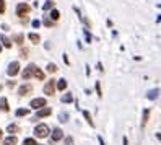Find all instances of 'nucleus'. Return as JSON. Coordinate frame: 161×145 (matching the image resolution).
Here are the masks:
<instances>
[{
  "instance_id": "c85d7f7f",
  "label": "nucleus",
  "mask_w": 161,
  "mask_h": 145,
  "mask_svg": "<svg viewBox=\"0 0 161 145\" xmlns=\"http://www.w3.org/2000/svg\"><path fill=\"white\" fill-rule=\"evenodd\" d=\"M83 31H85V37H86V41L91 42V34H90V31H88V29H83Z\"/></svg>"
},
{
  "instance_id": "f8f14e48",
  "label": "nucleus",
  "mask_w": 161,
  "mask_h": 145,
  "mask_svg": "<svg viewBox=\"0 0 161 145\" xmlns=\"http://www.w3.org/2000/svg\"><path fill=\"white\" fill-rule=\"evenodd\" d=\"M29 41L31 42H34V44H37V42L41 41V36H39V34H36V33H29Z\"/></svg>"
},
{
  "instance_id": "4468645a",
  "label": "nucleus",
  "mask_w": 161,
  "mask_h": 145,
  "mask_svg": "<svg viewBox=\"0 0 161 145\" xmlns=\"http://www.w3.org/2000/svg\"><path fill=\"white\" fill-rule=\"evenodd\" d=\"M148 116H150V109H145L143 111V119H142V127L146 126V122H148Z\"/></svg>"
},
{
  "instance_id": "a878e982",
  "label": "nucleus",
  "mask_w": 161,
  "mask_h": 145,
  "mask_svg": "<svg viewBox=\"0 0 161 145\" xmlns=\"http://www.w3.org/2000/svg\"><path fill=\"white\" fill-rule=\"evenodd\" d=\"M23 145H37V144H36V140H34V139H25Z\"/></svg>"
},
{
  "instance_id": "0eeeda50",
  "label": "nucleus",
  "mask_w": 161,
  "mask_h": 145,
  "mask_svg": "<svg viewBox=\"0 0 161 145\" xmlns=\"http://www.w3.org/2000/svg\"><path fill=\"white\" fill-rule=\"evenodd\" d=\"M31 91H33V87H31L29 83H26V85L20 87V90H18V95H20V96H26V95H29Z\"/></svg>"
},
{
  "instance_id": "cd10ccee",
  "label": "nucleus",
  "mask_w": 161,
  "mask_h": 145,
  "mask_svg": "<svg viewBox=\"0 0 161 145\" xmlns=\"http://www.w3.org/2000/svg\"><path fill=\"white\" fill-rule=\"evenodd\" d=\"M44 25L47 26V28H50V26H52V20H50V18H44Z\"/></svg>"
},
{
  "instance_id": "2f4dec72",
  "label": "nucleus",
  "mask_w": 161,
  "mask_h": 145,
  "mask_svg": "<svg viewBox=\"0 0 161 145\" xmlns=\"http://www.w3.org/2000/svg\"><path fill=\"white\" fill-rule=\"evenodd\" d=\"M39 26H41V21H39V20H34V21H33V28H39Z\"/></svg>"
},
{
  "instance_id": "39448f33",
  "label": "nucleus",
  "mask_w": 161,
  "mask_h": 145,
  "mask_svg": "<svg viewBox=\"0 0 161 145\" xmlns=\"http://www.w3.org/2000/svg\"><path fill=\"white\" fill-rule=\"evenodd\" d=\"M54 91H55V80H50V82L46 83L44 95H54Z\"/></svg>"
},
{
  "instance_id": "1a4fd4ad",
  "label": "nucleus",
  "mask_w": 161,
  "mask_h": 145,
  "mask_svg": "<svg viewBox=\"0 0 161 145\" xmlns=\"http://www.w3.org/2000/svg\"><path fill=\"white\" fill-rule=\"evenodd\" d=\"M62 137H64V132L60 129H54V132H52V140L54 142H59Z\"/></svg>"
},
{
  "instance_id": "b1692460",
  "label": "nucleus",
  "mask_w": 161,
  "mask_h": 145,
  "mask_svg": "<svg viewBox=\"0 0 161 145\" xmlns=\"http://www.w3.org/2000/svg\"><path fill=\"white\" fill-rule=\"evenodd\" d=\"M13 39H15V42H18V44H23V41H25L23 34H17V36L13 37Z\"/></svg>"
},
{
  "instance_id": "e433bc0d",
  "label": "nucleus",
  "mask_w": 161,
  "mask_h": 145,
  "mask_svg": "<svg viewBox=\"0 0 161 145\" xmlns=\"http://www.w3.org/2000/svg\"><path fill=\"white\" fill-rule=\"evenodd\" d=\"M0 51H2V46H0Z\"/></svg>"
},
{
  "instance_id": "393cba45",
  "label": "nucleus",
  "mask_w": 161,
  "mask_h": 145,
  "mask_svg": "<svg viewBox=\"0 0 161 145\" xmlns=\"http://www.w3.org/2000/svg\"><path fill=\"white\" fill-rule=\"evenodd\" d=\"M67 119H68V114H67V112H60V116H59V121H60V122H65Z\"/></svg>"
},
{
  "instance_id": "4be33fe9",
  "label": "nucleus",
  "mask_w": 161,
  "mask_h": 145,
  "mask_svg": "<svg viewBox=\"0 0 161 145\" xmlns=\"http://www.w3.org/2000/svg\"><path fill=\"white\" fill-rule=\"evenodd\" d=\"M50 18H52L54 21L59 20V18H60V13H59L57 10H52V12H50Z\"/></svg>"
},
{
  "instance_id": "f03ea898",
  "label": "nucleus",
  "mask_w": 161,
  "mask_h": 145,
  "mask_svg": "<svg viewBox=\"0 0 161 145\" xmlns=\"http://www.w3.org/2000/svg\"><path fill=\"white\" fill-rule=\"evenodd\" d=\"M29 13V5L28 3H18L17 5V17L23 18L25 15Z\"/></svg>"
},
{
  "instance_id": "aec40b11",
  "label": "nucleus",
  "mask_w": 161,
  "mask_h": 145,
  "mask_svg": "<svg viewBox=\"0 0 161 145\" xmlns=\"http://www.w3.org/2000/svg\"><path fill=\"white\" fill-rule=\"evenodd\" d=\"M57 70H59V69H57L55 64H47V72H49V74H55Z\"/></svg>"
},
{
  "instance_id": "7ed1b4c3",
  "label": "nucleus",
  "mask_w": 161,
  "mask_h": 145,
  "mask_svg": "<svg viewBox=\"0 0 161 145\" xmlns=\"http://www.w3.org/2000/svg\"><path fill=\"white\" fill-rule=\"evenodd\" d=\"M34 70H36V65H34V64H29V65L25 69V72H23V78L29 80L34 75Z\"/></svg>"
},
{
  "instance_id": "f3484780",
  "label": "nucleus",
  "mask_w": 161,
  "mask_h": 145,
  "mask_svg": "<svg viewBox=\"0 0 161 145\" xmlns=\"http://www.w3.org/2000/svg\"><path fill=\"white\" fill-rule=\"evenodd\" d=\"M83 116H85V119L88 121V124L91 126V127H95V122H93V119H91V116H90V112L88 111H83Z\"/></svg>"
},
{
  "instance_id": "9b49d317",
  "label": "nucleus",
  "mask_w": 161,
  "mask_h": 145,
  "mask_svg": "<svg viewBox=\"0 0 161 145\" xmlns=\"http://www.w3.org/2000/svg\"><path fill=\"white\" fill-rule=\"evenodd\" d=\"M0 109H2V111H8V101H7V98H0Z\"/></svg>"
},
{
  "instance_id": "9d476101",
  "label": "nucleus",
  "mask_w": 161,
  "mask_h": 145,
  "mask_svg": "<svg viewBox=\"0 0 161 145\" xmlns=\"http://www.w3.org/2000/svg\"><path fill=\"white\" fill-rule=\"evenodd\" d=\"M17 142H18V139L15 135H10V137H7L3 140V145H17Z\"/></svg>"
},
{
  "instance_id": "c9c22d12",
  "label": "nucleus",
  "mask_w": 161,
  "mask_h": 145,
  "mask_svg": "<svg viewBox=\"0 0 161 145\" xmlns=\"http://www.w3.org/2000/svg\"><path fill=\"white\" fill-rule=\"evenodd\" d=\"M0 140H2V130H0Z\"/></svg>"
},
{
  "instance_id": "bb28decb",
  "label": "nucleus",
  "mask_w": 161,
  "mask_h": 145,
  "mask_svg": "<svg viewBox=\"0 0 161 145\" xmlns=\"http://www.w3.org/2000/svg\"><path fill=\"white\" fill-rule=\"evenodd\" d=\"M96 91H98V96L101 98V96H103V91H101V85H99V82L96 83Z\"/></svg>"
},
{
  "instance_id": "a211bd4d",
  "label": "nucleus",
  "mask_w": 161,
  "mask_h": 145,
  "mask_svg": "<svg viewBox=\"0 0 161 145\" xmlns=\"http://www.w3.org/2000/svg\"><path fill=\"white\" fill-rule=\"evenodd\" d=\"M158 93H160V90H158V88H156V90H151V91L148 93V100H156V98H158Z\"/></svg>"
},
{
  "instance_id": "ddd939ff",
  "label": "nucleus",
  "mask_w": 161,
  "mask_h": 145,
  "mask_svg": "<svg viewBox=\"0 0 161 145\" xmlns=\"http://www.w3.org/2000/svg\"><path fill=\"white\" fill-rule=\"evenodd\" d=\"M57 88H59L60 91L65 90V88H67V80H65V78H60V80H59V82H57Z\"/></svg>"
},
{
  "instance_id": "f257e3e1",
  "label": "nucleus",
  "mask_w": 161,
  "mask_h": 145,
  "mask_svg": "<svg viewBox=\"0 0 161 145\" xmlns=\"http://www.w3.org/2000/svg\"><path fill=\"white\" fill-rule=\"evenodd\" d=\"M34 134H36L37 137L44 139V137H47V134H49V127H47L46 124H39L36 129H34Z\"/></svg>"
},
{
  "instance_id": "f704fd0d",
  "label": "nucleus",
  "mask_w": 161,
  "mask_h": 145,
  "mask_svg": "<svg viewBox=\"0 0 161 145\" xmlns=\"http://www.w3.org/2000/svg\"><path fill=\"white\" fill-rule=\"evenodd\" d=\"M99 144H101V145H104V140L101 139V137H99Z\"/></svg>"
},
{
  "instance_id": "dca6fc26",
  "label": "nucleus",
  "mask_w": 161,
  "mask_h": 145,
  "mask_svg": "<svg viewBox=\"0 0 161 145\" xmlns=\"http://www.w3.org/2000/svg\"><path fill=\"white\" fill-rule=\"evenodd\" d=\"M0 39H2V42H3L5 47H12V41H10L8 37L5 36V34H2V36H0Z\"/></svg>"
},
{
  "instance_id": "c756f323",
  "label": "nucleus",
  "mask_w": 161,
  "mask_h": 145,
  "mask_svg": "<svg viewBox=\"0 0 161 145\" xmlns=\"http://www.w3.org/2000/svg\"><path fill=\"white\" fill-rule=\"evenodd\" d=\"M0 13H5V0H0Z\"/></svg>"
},
{
  "instance_id": "6ab92c4d",
  "label": "nucleus",
  "mask_w": 161,
  "mask_h": 145,
  "mask_svg": "<svg viewBox=\"0 0 161 145\" xmlns=\"http://www.w3.org/2000/svg\"><path fill=\"white\" fill-rule=\"evenodd\" d=\"M28 114H29V109H23V108L17 109V116H18V117H21V116H28Z\"/></svg>"
},
{
  "instance_id": "2eb2a0df",
  "label": "nucleus",
  "mask_w": 161,
  "mask_h": 145,
  "mask_svg": "<svg viewBox=\"0 0 161 145\" xmlns=\"http://www.w3.org/2000/svg\"><path fill=\"white\" fill-rule=\"evenodd\" d=\"M34 77H36L37 80H44L46 75H44V72H42L41 69H37V67H36V70H34Z\"/></svg>"
},
{
  "instance_id": "423d86ee",
  "label": "nucleus",
  "mask_w": 161,
  "mask_h": 145,
  "mask_svg": "<svg viewBox=\"0 0 161 145\" xmlns=\"http://www.w3.org/2000/svg\"><path fill=\"white\" fill-rule=\"evenodd\" d=\"M46 98H36V100H33L31 101V108H34V109H37V108H44L46 106Z\"/></svg>"
},
{
  "instance_id": "20e7f679",
  "label": "nucleus",
  "mask_w": 161,
  "mask_h": 145,
  "mask_svg": "<svg viewBox=\"0 0 161 145\" xmlns=\"http://www.w3.org/2000/svg\"><path fill=\"white\" fill-rule=\"evenodd\" d=\"M20 72V62H12L8 65V70H7V74L10 75V77H15V75Z\"/></svg>"
},
{
  "instance_id": "5701e85b",
  "label": "nucleus",
  "mask_w": 161,
  "mask_h": 145,
  "mask_svg": "<svg viewBox=\"0 0 161 145\" xmlns=\"http://www.w3.org/2000/svg\"><path fill=\"white\" fill-rule=\"evenodd\" d=\"M7 130H8L10 134H15V132H18V127L15 124H10L8 127H7Z\"/></svg>"
},
{
  "instance_id": "473e14b6",
  "label": "nucleus",
  "mask_w": 161,
  "mask_h": 145,
  "mask_svg": "<svg viewBox=\"0 0 161 145\" xmlns=\"http://www.w3.org/2000/svg\"><path fill=\"white\" fill-rule=\"evenodd\" d=\"M64 62H65V64H70V62H68V57H67L65 54H64Z\"/></svg>"
},
{
  "instance_id": "7c9ffc66",
  "label": "nucleus",
  "mask_w": 161,
  "mask_h": 145,
  "mask_svg": "<svg viewBox=\"0 0 161 145\" xmlns=\"http://www.w3.org/2000/svg\"><path fill=\"white\" fill-rule=\"evenodd\" d=\"M44 10H50L52 8V2H47V3H44V7H42Z\"/></svg>"
},
{
  "instance_id": "6e6552de",
  "label": "nucleus",
  "mask_w": 161,
  "mask_h": 145,
  "mask_svg": "<svg viewBox=\"0 0 161 145\" xmlns=\"http://www.w3.org/2000/svg\"><path fill=\"white\" fill-rule=\"evenodd\" d=\"M50 114H52V109H50V108H41L39 111H37V114H36V119L47 117V116H50Z\"/></svg>"
},
{
  "instance_id": "412c9836",
  "label": "nucleus",
  "mask_w": 161,
  "mask_h": 145,
  "mask_svg": "<svg viewBox=\"0 0 161 145\" xmlns=\"http://www.w3.org/2000/svg\"><path fill=\"white\" fill-rule=\"evenodd\" d=\"M72 101H73V96H72V93H67V95L62 98V103H72Z\"/></svg>"
},
{
  "instance_id": "72a5a7b5",
  "label": "nucleus",
  "mask_w": 161,
  "mask_h": 145,
  "mask_svg": "<svg viewBox=\"0 0 161 145\" xmlns=\"http://www.w3.org/2000/svg\"><path fill=\"white\" fill-rule=\"evenodd\" d=\"M124 145H129V140H127V137H124Z\"/></svg>"
}]
</instances>
